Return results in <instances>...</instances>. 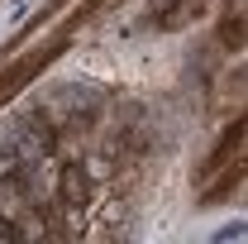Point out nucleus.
Returning <instances> with one entry per match:
<instances>
[{"label":"nucleus","mask_w":248,"mask_h":244,"mask_svg":"<svg viewBox=\"0 0 248 244\" xmlns=\"http://www.w3.org/2000/svg\"><path fill=\"white\" fill-rule=\"evenodd\" d=\"M244 139H248V110L244 115H239V120L229 124V129H224V134H219V144H215V153H210V158H205V168H201V173H196V177H210V173H219V168H224V163H229V158H234V153L244 149Z\"/></svg>","instance_id":"obj_1"},{"label":"nucleus","mask_w":248,"mask_h":244,"mask_svg":"<svg viewBox=\"0 0 248 244\" xmlns=\"http://www.w3.org/2000/svg\"><path fill=\"white\" fill-rule=\"evenodd\" d=\"M219 43H224V48H244L248 43V15H229V19L219 24Z\"/></svg>","instance_id":"obj_3"},{"label":"nucleus","mask_w":248,"mask_h":244,"mask_svg":"<svg viewBox=\"0 0 248 244\" xmlns=\"http://www.w3.org/2000/svg\"><path fill=\"white\" fill-rule=\"evenodd\" d=\"M62 201H67V206H77V211L91 201V177H86V168H81V163H67V168H62Z\"/></svg>","instance_id":"obj_2"}]
</instances>
